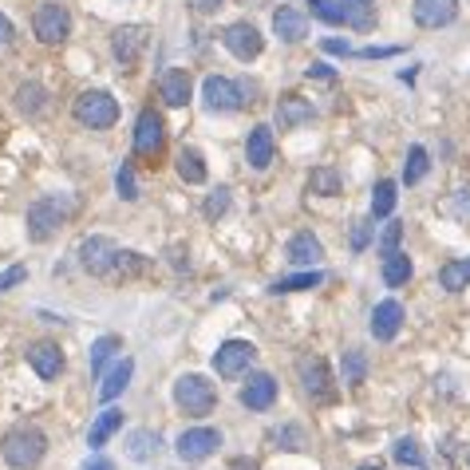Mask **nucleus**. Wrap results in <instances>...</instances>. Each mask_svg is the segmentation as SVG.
Masks as SVG:
<instances>
[{
    "label": "nucleus",
    "instance_id": "4468645a",
    "mask_svg": "<svg viewBox=\"0 0 470 470\" xmlns=\"http://www.w3.org/2000/svg\"><path fill=\"white\" fill-rule=\"evenodd\" d=\"M273 403H276V380H273V375H265V372L249 375L245 387H242V408H249V411H269Z\"/></svg>",
    "mask_w": 470,
    "mask_h": 470
},
{
    "label": "nucleus",
    "instance_id": "1a4fd4ad",
    "mask_svg": "<svg viewBox=\"0 0 470 470\" xmlns=\"http://www.w3.org/2000/svg\"><path fill=\"white\" fill-rule=\"evenodd\" d=\"M202 99H206V107L210 111H237V107H245V91L237 87L234 79H226V76H206V83H202Z\"/></svg>",
    "mask_w": 470,
    "mask_h": 470
},
{
    "label": "nucleus",
    "instance_id": "cd10ccee",
    "mask_svg": "<svg viewBox=\"0 0 470 470\" xmlns=\"http://www.w3.org/2000/svg\"><path fill=\"white\" fill-rule=\"evenodd\" d=\"M439 284L447 293H463L470 284V257H463V261H447L439 269Z\"/></svg>",
    "mask_w": 470,
    "mask_h": 470
},
{
    "label": "nucleus",
    "instance_id": "423d86ee",
    "mask_svg": "<svg viewBox=\"0 0 470 470\" xmlns=\"http://www.w3.org/2000/svg\"><path fill=\"white\" fill-rule=\"evenodd\" d=\"M115 261H119V245L111 242V237H87V242L79 245V265L87 269L91 276H107L115 273Z\"/></svg>",
    "mask_w": 470,
    "mask_h": 470
},
{
    "label": "nucleus",
    "instance_id": "dca6fc26",
    "mask_svg": "<svg viewBox=\"0 0 470 470\" xmlns=\"http://www.w3.org/2000/svg\"><path fill=\"white\" fill-rule=\"evenodd\" d=\"M190 91H194V83H190V71L186 68H166L162 71L159 95H162L166 107H186L190 103Z\"/></svg>",
    "mask_w": 470,
    "mask_h": 470
},
{
    "label": "nucleus",
    "instance_id": "864d4df0",
    "mask_svg": "<svg viewBox=\"0 0 470 470\" xmlns=\"http://www.w3.org/2000/svg\"><path fill=\"white\" fill-rule=\"evenodd\" d=\"M359 470H383L380 463H364V466H359Z\"/></svg>",
    "mask_w": 470,
    "mask_h": 470
},
{
    "label": "nucleus",
    "instance_id": "c85d7f7f",
    "mask_svg": "<svg viewBox=\"0 0 470 470\" xmlns=\"http://www.w3.org/2000/svg\"><path fill=\"white\" fill-rule=\"evenodd\" d=\"M154 455H159V435H154V431H135V435L127 439V458H135V463H151Z\"/></svg>",
    "mask_w": 470,
    "mask_h": 470
},
{
    "label": "nucleus",
    "instance_id": "f704fd0d",
    "mask_svg": "<svg viewBox=\"0 0 470 470\" xmlns=\"http://www.w3.org/2000/svg\"><path fill=\"white\" fill-rule=\"evenodd\" d=\"M427 151H423V146H411L408 151V162H403V182H408V186H415V182H423V174H427Z\"/></svg>",
    "mask_w": 470,
    "mask_h": 470
},
{
    "label": "nucleus",
    "instance_id": "72a5a7b5",
    "mask_svg": "<svg viewBox=\"0 0 470 470\" xmlns=\"http://www.w3.org/2000/svg\"><path fill=\"white\" fill-rule=\"evenodd\" d=\"M392 210H395V182H375V190H372V218H392Z\"/></svg>",
    "mask_w": 470,
    "mask_h": 470
},
{
    "label": "nucleus",
    "instance_id": "aec40b11",
    "mask_svg": "<svg viewBox=\"0 0 470 470\" xmlns=\"http://www.w3.org/2000/svg\"><path fill=\"white\" fill-rule=\"evenodd\" d=\"M312 103L309 99H301V95H284L281 103H276V127L281 131H293V127H301V123H312Z\"/></svg>",
    "mask_w": 470,
    "mask_h": 470
},
{
    "label": "nucleus",
    "instance_id": "9b49d317",
    "mask_svg": "<svg viewBox=\"0 0 470 470\" xmlns=\"http://www.w3.org/2000/svg\"><path fill=\"white\" fill-rule=\"evenodd\" d=\"M221 44H226L229 52L237 55V60H257L261 55V48H265V36L257 32L253 24H229L226 32H221Z\"/></svg>",
    "mask_w": 470,
    "mask_h": 470
},
{
    "label": "nucleus",
    "instance_id": "7c9ffc66",
    "mask_svg": "<svg viewBox=\"0 0 470 470\" xmlns=\"http://www.w3.org/2000/svg\"><path fill=\"white\" fill-rule=\"evenodd\" d=\"M178 174L182 182H190V186H198V182H206V162H202V154L186 146V151L178 154Z\"/></svg>",
    "mask_w": 470,
    "mask_h": 470
},
{
    "label": "nucleus",
    "instance_id": "c756f323",
    "mask_svg": "<svg viewBox=\"0 0 470 470\" xmlns=\"http://www.w3.org/2000/svg\"><path fill=\"white\" fill-rule=\"evenodd\" d=\"M309 194H320V198H336L340 194V174L332 166H317L309 174Z\"/></svg>",
    "mask_w": 470,
    "mask_h": 470
},
{
    "label": "nucleus",
    "instance_id": "79ce46f5",
    "mask_svg": "<svg viewBox=\"0 0 470 470\" xmlns=\"http://www.w3.org/2000/svg\"><path fill=\"white\" fill-rule=\"evenodd\" d=\"M202 210H206V218H210V221H218V218L229 210V190H226V186L214 190V194L206 198V206H202Z\"/></svg>",
    "mask_w": 470,
    "mask_h": 470
},
{
    "label": "nucleus",
    "instance_id": "a878e982",
    "mask_svg": "<svg viewBox=\"0 0 470 470\" xmlns=\"http://www.w3.org/2000/svg\"><path fill=\"white\" fill-rule=\"evenodd\" d=\"M344 24L356 32H372L375 28V0H344Z\"/></svg>",
    "mask_w": 470,
    "mask_h": 470
},
{
    "label": "nucleus",
    "instance_id": "c9c22d12",
    "mask_svg": "<svg viewBox=\"0 0 470 470\" xmlns=\"http://www.w3.org/2000/svg\"><path fill=\"white\" fill-rule=\"evenodd\" d=\"M146 269H151V261H146L143 253H135V249H119L115 273H123V276H143Z\"/></svg>",
    "mask_w": 470,
    "mask_h": 470
},
{
    "label": "nucleus",
    "instance_id": "de8ad7c7",
    "mask_svg": "<svg viewBox=\"0 0 470 470\" xmlns=\"http://www.w3.org/2000/svg\"><path fill=\"white\" fill-rule=\"evenodd\" d=\"M8 40H12V24H8V16L0 12V48H8Z\"/></svg>",
    "mask_w": 470,
    "mask_h": 470
},
{
    "label": "nucleus",
    "instance_id": "b1692460",
    "mask_svg": "<svg viewBox=\"0 0 470 470\" xmlns=\"http://www.w3.org/2000/svg\"><path fill=\"white\" fill-rule=\"evenodd\" d=\"M44 107H48V91L40 87V83H21L16 87V111L28 119H36V115H44Z\"/></svg>",
    "mask_w": 470,
    "mask_h": 470
},
{
    "label": "nucleus",
    "instance_id": "473e14b6",
    "mask_svg": "<svg viewBox=\"0 0 470 470\" xmlns=\"http://www.w3.org/2000/svg\"><path fill=\"white\" fill-rule=\"evenodd\" d=\"M119 348H123V340H119V336H99L95 344H91V352H87V364H91V372H95V375L103 372V364H107V359L119 352Z\"/></svg>",
    "mask_w": 470,
    "mask_h": 470
},
{
    "label": "nucleus",
    "instance_id": "20e7f679",
    "mask_svg": "<svg viewBox=\"0 0 470 470\" xmlns=\"http://www.w3.org/2000/svg\"><path fill=\"white\" fill-rule=\"evenodd\" d=\"M63 218H68V210L60 206V198H36L32 206H28V237L32 242H52L55 229L63 226Z\"/></svg>",
    "mask_w": 470,
    "mask_h": 470
},
{
    "label": "nucleus",
    "instance_id": "8fccbe9b",
    "mask_svg": "<svg viewBox=\"0 0 470 470\" xmlns=\"http://www.w3.org/2000/svg\"><path fill=\"white\" fill-rule=\"evenodd\" d=\"M325 52H340V55H348L352 48H348V40H325Z\"/></svg>",
    "mask_w": 470,
    "mask_h": 470
},
{
    "label": "nucleus",
    "instance_id": "58836bf2",
    "mask_svg": "<svg viewBox=\"0 0 470 470\" xmlns=\"http://www.w3.org/2000/svg\"><path fill=\"white\" fill-rule=\"evenodd\" d=\"M392 458L400 466H423V450H419V442H415V439H395Z\"/></svg>",
    "mask_w": 470,
    "mask_h": 470
},
{
    "label": "nucleus",
    "instance_id": "a211bd4d",
    "mask_svg": "<svg viewBox=\"0 0 470 470\" xmlns=\"http://www.w3.org/2000/svg\"><path fill=\"white\" fill-rule=\"evenodd\" d=\"M367 328H372L375 340H395V336H400V328H403V304L400 301H380Z\"/></svg>",
    "mask_w": 470,
    "mask_h": 470
},
{
    "label": "nucleus",
    "instance_id": "0eeeda50",
    "mask_svg": "<svg viewBox=\"0 0 470 470\" xmlns=\"http://www.w3.org/2000/svg\"><path fill=\"white\" fill-rule=\"evenodd\" d=\"M253 359H257V348L249 344V340H226V344L214 352V372L221 380H234V375H242Z\"/></svg>",
    "mask_w": 470,
    "mask_h": 470
},
{
    "label": "nucleus",
    "instance_id": "2f4dec72",
    "mask_svg": "<svg viewBox=\"0 0 470 470\" xmlns=\"http://www.w3.org/2000/svg\"><path fill=\"white\" fill-rule=\"evenodd\" d=\"M408 276H411V257L403 253H392V257H383V284H408Z\"/></svg>",
    "mask_w": 470,
    "mask_h": 470
},
{
    "label": "nucleus",
    "instance_id": "bb28decb",
    "mask_svg": "<svg viewBox=\"0 0 470 470\" xmlns=\"http://www.w3.org/2000/svg\"><path fill=\"white\" fill-rule=\"evenodd\" d=\"M320 281H325V273H320V269H301V273H293V276L273 281L269 293H304V289H317Z\"/></svg>",
    "mask_w": 470,
    "mask_h": 470
},
{
    "label": "nucleus",
    "instance_id": "f03ea898",
    "mask_svg": "<svg viewBox=\"0 0 470 470\" xmlns=\"http://www.w3.org/2000/svg\"><path fill=\"white\" fill-rule=\"evenodd\" d=\"M174 403H178L186 415H210L218 408V387L206 380V375H178L174 383Z\"/></svg>",
    "mask_w": 470,
    "mask_h": 470
},
{
    "label": "nucleus",
    "instance_id": "ddd939ff",
    "mask_svg": "<svg viewBox=\"0 0 470 470\" xmlns=\"http://www.w3.org/2000/svg\"><path fill=\"white\" fill-rule=\"evenodd\" d=\"M143 48H146V32H143V28H135V24L119 28V32L111 36V52H115V60L123 63V71H135Z\"/></svg>",
    "mask_w": 470,
    "mask_h": 470
},
{
    "label": "nucleus",
    "instance_id": "49530a36",
    "mask_svg": "<svg viewBox=\"0 0 470 470\" xmlns=\"http://www.w3.org/2000/svg\"><path fill=\"white\" fill-rule=\"evenodd\" d=\"M79 470H115V463H111V458H103V455H91Z\"/></svg>",
    "mask_w": 470,
    "mask_h": 470
},
{
    "label": "nucleus",
    "instance_id": "a18cd8bd",
    "mask_svg": "<svg viewBox=\"0 0 470 470\" xmlns=\"http://www.w3.org/2000/svg\"><path fill=\"white\" fill-rule=\"evenodd\" d=\"M304 76H309V79H320V83H336V71H332L328 63H312V68L304 71Z\"/></svg>",
    "mask_w": 470,
    "mask_h": 470
},
{
    "label": "nucleus",
    "instance_id": "5701e85b",
    "mask_svg": "<svg viewBox=\"0 0 470 470\" xmlns=\"http://www.w3.org/2000/svg\"><path fill=\"white\" fill-rule=\"evenodd\" d=\"M273 32L281 36L284 44L304 40V16L297 12V8H276L273 12Z\"/></svg>",
    "mask_w": 470,
    "mask_h": 470
},
{
    "label": "nucleus",
    "instance_id": "a19ab883",
    "mask_svg": "<svg viewBox=\"0 0 470 470\" xmlns=\"http://www.w3.org/2000/svg\"><path fill=\"white\" fill-rule=\"evenodd\" d=\"M400 242H403V226H400V221H387V226H383V237H380V253H383V257L400 253Z\"/></svg>",
    "mask_w": 470,
    "mask_h": 470
},
{
    "label": "nucleus",
    "instance_id": "412c9836",
    "mask_svg": "<svg viewBox=\"0 0 470 470\" xmlns=\"http://www.w3.org/2000/svg\"><path fill=\"white\" fill-rule=\"evenodd\" d=\"M131 375H135V359H119V364L103 375V383H99V400L103 403L119 400V395L127 392V383H131Z\"/></svg>",
    "mask_w": 470,
    "mask_h": 470
},
{
    "label": "nucleus",
    "instance_id": "6ab92c4d",
    "mask_svg": "<svg viewBox=\"0 0 470 470\" xmlns=\"http://www.w3.org/2000/svg\"><path fill=\"white\" fill-rule=\"evenodd\" d=\"M245 159H249V166H253V170H269V162H273V127L257 123L253 131H249Z\"/></svg>",
    "mask_w": 470,
    "mask_h": 470
},
{
    "label": "nucleus",
    "instance_id": "9d476101",
    "mask_svg": "<svg viewBox=\"0 0 470 470\" xmlns=\"http://www.w3.org/2000/svg\"><path fill=\"white\" fill-rule=\"evenodd\" d=\"M218 447H221V435L214 427H194V431H182L174 450H178L182 463H202V458H210Z\"/></svg>",
    "mask_w": 470,
    "mask_h": 470
},
{
    "label": "nucleus",
    "instance_id": "f8f14e48",
    "mask_svg": "<svg viewBox=\"0 0 470 470\" xmlns=\"http://www.w3.org/2000/svg\"><path fill=\"white\" fill-rule=\"evenodd\" d=\"M301 380H304V392H309L317 403H328V400H336V387H332L328 364H325V359H320V356H309V359H301Z\"/></svg>",
    "mask_w": 470,
    "mask_h": 470
},
{
    "label": "nucleus",
    "instance_id": "6e6552de",
    "mask_svg": "<svg viewBox=\"0 0 470 470\" xmlns=\"http://www.w3.org/2000/svg\"><path fill=\"white\" fill-rule=\"evenodd\" d=\"M32 28H36V36H40L44 44H63L71 36V16H68V8L63 4H40L36 8V21H32Z\"/></svg>",
    "mask_w": 470,
    "mask_h": 470
},
{
    "label": "nucleus",
    "instance_id": "4be33fe9",
    "mask_svg": "<svg viewBox=\"0 0 470 470\" xmlns=\"http://www.w3.org/2000/svg\"><path fill=\"white\" fill-rule=\"evenodd\" d=\"M320 257H325V245H320L312 234H297V237L289 242V261L301 265V269H312V265H317Z\"/></svg>",
    "mask_w": 470,
    "mask_h": 470
},
{
    "label": "nucleus",
    "instance_id": "2eb2a0df",
    "mask_svg": "<svg viewBox=\"0 0 470 470\" xmlns=\"http://www.w3.org/2000/svg\"><path fill=\"white\" fill-rule=\"evenodd\" d=\"M24 356H28V364H32V372L40 375V380H55V375L63 372V352H60V344H52V340L32 344Z\"/></svg>",
    "mask_w": 470,
    "mask_h": 470
},
{
    "label": "nucleus",
    "instance_id": "39448f33",
    "mask_svg": "<svg viewBox=\"0 0 470 470\" xmlns=\"http://www.w3.org/2000/svg\"><path fill=\"white\" fill-rule=\"evenodd\" d=\"M166 143V123L159 111H143L135 123V154L138 159H159Z\"/></svg>",
    "mask_w": 470,
    "mask_h": 470
},
{
    "label": "nucleus",
    "instance_id": "37998d69",
    "mask_svg": "<svg viewBox=\"0 0 470 470\" xmlns=\"http://www.w3.org/2000/svg\"><path fill=\"white\" fill-rule=\"evenodd\" d=\"M21 281H28V269H24V265H12V269H4V273H0V293L16 289Z\"/></svg>",
    "mask_w": 470,
    "mask_h": 470
},
{
    "label": "nucleus",
    "instance_id": "f257e3e1",
    "mask_svg": "<svg viewBox=\"0 0 470 470\" xmlns=\"http://www.w3.org/2000/svg\"><path fill=\"white\" fill-rule=\"evenodd\" d=\"M0 455H4L8 466L32 470V466H40L44 455H48V435H44L40 427H16L4 435V442H0Z\"/></svg>",
    "mask_w": 470,
    "mask_h": 470
},
{
    "label": "nucleus",
    "instance_id": "c03bdc74",
    "mask_svg": "<svg viewBox=\"0 0 470 470\" xmlns=\"http://www.w3.org/2000/svg\"><path fill=\"white\" fill-rule=\"evenodd\" d=\"M375 221V218H372ZM372 221H356V229H352V249H367V242H372Z\"/></svg>",
    "mask_w": 470,
    "mask_h": 470
},
{
    "label": "nucleus",
    "instance_id": "3c124183",
    "mask_svg": "<svg viewBox=\"0 0 470 470\" xmlns=\"http://www.w3.org/2000/svg\"><path fill=\"white\" fill-rule=\"evenodd\" d=\"M198 8H206V12H214V8H221V0H198Z\"/></svg>",
    "mask_w": 470,
    "mask_h": 470
},
{
    "label": "nucleus",
    "instance_id": "ea45409f",
    "mask_svg": "<svg viewBox=\"0 0 470 470\" xmlns=\"http://www.w3.org/2000/svg\"><path fill=\"white\" fill-rule=\"evenodd\" d=\"M312 16L325 24H344V4H336V0H309Z\"/></svg>",
    "mask_w": 470,
    "mask_h": 470
},
{
    "label": "nucleus",
    "instance_id": "4c0bfd02",
    "mask_svg": "<svg viewBox=\"0 0 470 470\" xmlns=\"http://www.w3.org/2000/svg\"><path fill=\"white\" fill-rule=\"evenodd\" d=\"M115 190H119V198H123V202H138V178H135L131 162H123L115 170Z\"/></svg>",
    "mask_w": 470,
    "mask_h": 470
},
{
    "label": "nucleus",
    "instance_id": "f3484780",
    "mask_svg": "<svg viewBox=\"0 0 470 470\" xmlns=\"http://www.w3.org/2000/svg\"><path fill=\"white\" fill-rule=\"evenodd\" d=\"M415 24L419 28H447L458 16L455 0H415Z\"/></svg>",
    "mask_w": 470,
    "mask_h": 470
},
{
    "label": "nucleus",
    "instance_id": "5fc2aeb1",
    "mask_svg": "<svg viewBox=\"0 0 470 470\" xmlns=\"http://www.w3.org/2000/svg\"><path fill=\"white\" fill-rule=\"evenodd\" d=\"M466 463H470V450H466Z\"/></svg>",
    "mask_w": 470,
    "mask_h": 470
},
{
    "label": "nucleus",
    "instance_id": "603ef678",
    "mask_svg": "<svg viewBox=\"0 0 470 470\" xmlns=\"http://www.w3.org/2000/svg\"><path fill=\"white\" fill-rule=\"evenodd\" d=\"M234 470H257V466H253V463H249V466H245V463H242V458H237V463H234Z\"/></svg>",
    "mask_w": 470,
    "mask_h": 470
},
{
    "label": "nucleus",
    "instance_id": "09e8293b",
    "mask_svg": "<svg viewBox=\"0 0 470 470\" xmlns=\"http://www.w3.org/2000/svg\"><path fill=\"white\" fill-rule=\"evenodd\" d=\"M395 52H400V48H364L359 55H364V60H375V55H380V60H383V55H395Z\"/></svg>",
    "mask_w": 470,
    "mask_h": 470
},
{
    "label": "nucleus",
    "instance_id": "393cba45",
    "mask_svg": "<svg viewBox=\"0 0 470 470\" xmlns=\"http://www.w3.org/2000/svg\"><path fill=\"white\" fill-rule=\"evenodd\" d=\"M119 427H123V411H115V408L99 411L95 423H91V431H87V447H103V442L115 435Z\"/></svg>",
    "mask_w": 470,
    "mask_h": 470
},
{
    "label": "nucleus",
    "instance_id": "7ed1b4c3",
    "mask_svg": "<svg viewBox=\"0 0 470 470\" xmlns=\"http://www.w3.org/2000/svg\"><path fill=\"white\" fill-rule=\"evenodd\" d=\"M76 119L83 127H91V131H107V127H115L119 119V103L111 91H83L76 99Z\"/></svg>",
    "mask_w": 470,
    "mask_h": 470
},
{
    "label": "nucleus",
    "instance_id": "e433bc0d",
    "mask_svg": "<svg viewBox=\"0 0 470 470\" xmlns=\"http://www.w3.org/2000/svg\"><path fill=\"white\" fill-rule=\"evenodd\" d=\"M364 380H367V359H364V352H356V348H348V352H344V383L359 387Z\"/></svg>",
    "mask_w": 470,
    "mask_h": 470
}]
</instances>
